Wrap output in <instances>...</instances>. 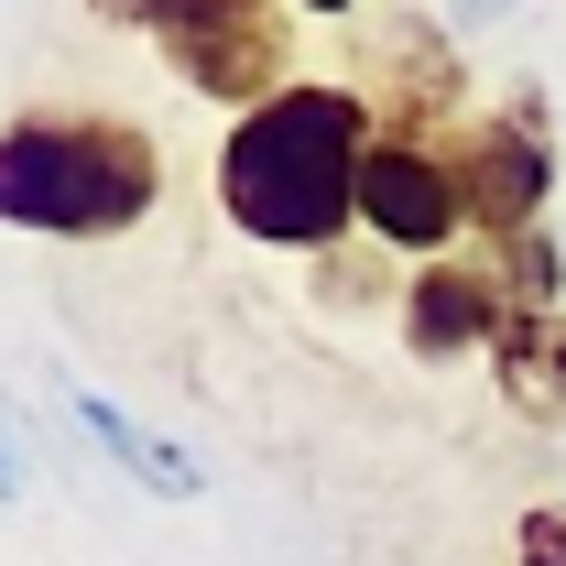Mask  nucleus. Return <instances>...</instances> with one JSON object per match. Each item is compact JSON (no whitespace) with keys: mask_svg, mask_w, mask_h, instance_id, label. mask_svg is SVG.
<instances>
[{"mask_svg":"<svg viewBox=\"0 0 566 566\" xmlns=\"http://www.w3.org/2000/svg\"><path fill=\"white\" fill-rule=\"evenodd\" d=\"M359 229L392 240V251H447L469 229V175H458V142L424 132V120H392L359 153Z\"/></svg>","mask_w":566,"mask_h":566,"instance_id":"nucleus-4","label":"nucleus"},{"mask_svg":"<svg viewBox=\"0 0 566 566\" xmlns=\"http://www.w3.org/2000/svg\"><path fill=\"white\" fill-rule=\"evenodd\" d=\"M501 316H512V294H501L491 262H436V273L403 283V349H415V359H469V349H491Z\"/></svg>","mask_w":566,"mask_h":566,"instance_id":"nucleus-6","label":"nucleus"},{"mask_svg":"<svg viewBox=\"0 0 566 566\" xmlns=\"http://www.w3.org/2000/svg\"><path fill=\"white\" fill-rule=\"evenodd\" d=\"M491 370H501V403L512 415L556 424L566 415V316L556 305H512L501 338H491Z\"/></svg>","mask_w":566,"mask_h":566,"instance_id":"nucleus-7","label":"nucleus"},{"mask_svg":"<svg viewBox=\"0 0 566 566\" xmlns=\"http://www.w3.org/2000/svg\"><path fill=\"white\" fill-rule=\"evenodd\" d=\"M458 175H469V229H491V251L523 240V229H545V197H556L545 98H512V109H491L480 132H458Z\"/></svg>","mask_w":566,"mask_h":566,"instance_id":"nucleus-5","label":"nucleus"},{"mask_svg":"<svg viewBox=\"0 0 566 566\" xmlns=\"http://www.w3.org/2000/svg\"><path fill=\"white\" fill-rule=\"evenodd\" d=\"M66 403H76V424H87V436H98V447H109V458L132 469L142 491H164V501H197V491H208V469H197V458H186L175 436H153L142 415H120L109 392H87V381H76Z\"/></svg>","mask_w":566,"mask_h":566,"instance_id":"nucleus-8","label":"nucleus"},{"mask_svg":"<svg viewBox=\"0 0 566 566\" xmlns=\"http://www.w3.org/2000/svg\"><path fill=\"white\" fill-rule=\"evenodd\" d=\"M98 11H109V22H132V33H153V44H164V66L186 76L197 98L262 109L273 87H294V76H283L294 22H283L273 0H98Z\"/></svg>","mask_w":566,"mask_h":566,"instance_id":"nucleus-3","label":"nucleus"},{"mask_svg":"<svg viewBox=\"0 0 566 566\" xmlns=\"http://www.w3.org/2000/svg\"><path fill=\"white\" fill-rule=\"evenodd\" d=\"M512 556L523 566H566V501H534V512L512 523Z\"/></svg>","mask_w":566,"mask_h":566,"instance_id":"nucleus-10","label":"nucleus"},{"mask_svg":"<svg viewBox=\"0 0 566 566\" xmlns=\"http://www.w3.org/2000/svg\"><path fill=\"white\" fill-rule=\"evenodd\" d=\"M11 480H22V469H11V447H0V501H11Z\"/></svg>","mask_w":566,"mask_h":566,"instance_id":"nucleus-12","label":"nucleus"},{"mask_svg":"<svg viewBox=\"0 0 566 566\" xmlns=\"http://www.w3.org/2000/svg\"><path fill=\"white\" fill-rule=\"evenodd\" d=\"M359 153H370V98L359 87H327V76L273 87L218 142V208L262 251H327L359 218Z\"/></svg>","mask_w":566,"mask_h":566,"instance_id":"nucleus-1","label":"nucleus"},{"mask_svg":"<svg viewBox=\"0 0 566 566\" xmlns=\"http://www.w3.org/2000/svg\"><path fill=\"white\" fill-rule=\"evenodd\" d=\"M164 197V153L109 109H22L0 132V218L44 240H120Z\"/></svg>","mask_w":566,"mask_h":566,"instance_id":"nucleus-2","label":"nucleus"},{"mask_svg":"<svg viewBox=\"0 0 566 566\" xmlns=\"http://www.w3.org/2000/svg\"><path fill=\"white\" fill-rule=\"evenodd\" d=\"M491 273H501L512 305H556L566 262H556V240H545V229H523V240H501V251H491Z\"/></svg>","mask_w":566,"mask_h":566,"instance_id":"nucleus-9","label":"nucleus"},{"mask_svg":"<svg viewBox=\"0 0 566 566\" xmlns=\"http://www.w3.org/2000/svg\"><path fill=\"white\" fill-rule=\"evenodd\" d=\"M491 11H501V0H458V22H491Z\"/></svg>","mask_w":566,"mask_h":566,"instance_id":"nucleus-11","label":"nucleus"},{"mask_svg":"<svg viewBox=\"0 0 566 566\" xmlns=\"http://www.w3.org/2000/svg\"><path fill=\"white\" fill-rule=\"evenodd\" d=\"M294 11H349V0H294Z\"/></svg>","mask_w":566,"mask_h":566,"instance_id":"nucleus-13","label":"nucleus"}]
</instances>
